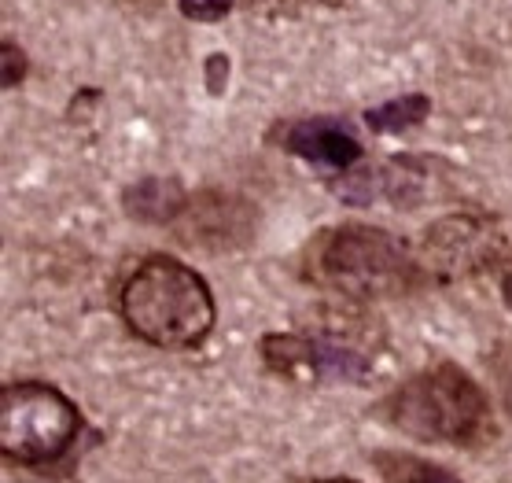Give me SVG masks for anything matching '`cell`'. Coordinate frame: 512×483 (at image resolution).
I'll use <instances>...</instances> for the list:
<instances>
[{
	"instance_id": "cell-17",
	"label": "cell",
	"mask_w": 512,
	"mask_h": 483,
	"mask_svg": "<svg viewBox=\"0 0 512 483\" xmlns=\"http://www.w3.org/2000/svg\"><path fill=\"white\" fill-rule=\"evenodd\" d=\"M321 483H361V480H350V476H332V480H321Z\"/></svg>"
},
{
	"instance_id": "cell-15",
	"label": "cell",
	"mask_w": 512,
	"mask_h": 483,
	"mask_svg": "<svg viewBox=\"0 0 512 483\" xmlns=\"http://www.w3.org/2000/svg\"><path fill=\"white\" fill-rule=\"evenodd\" d=\"M225 82H229V59H225V56H210L207 59V85H210V93H222Z\"/></svg>"
},
{
	"instance_id": "cell-13",
	"label": "cell",
	"mask_w": 512,
	"mask_h": 483,
	"mask_svg": "<svg viewBox=\"0 0 512 483\" xmlns=\"http://www.w3.org/2000/svg\"><path fill=\"white\" fill-rule=\"evenodd\" d=\"M177 4L196 23H218V19H225V15L233 12L236 0H177Z\"/></svg>"
},
{
	"instance_id": "cell-2",
	"label": "cell",
	"mask_w": 512,
	"mask_h": 483,
	"mask_svg": "<svg viewBox=\"0 0 512 483\" xmlns=\"http://www.w3.org/2000/svg\"><path fill=\"white\" fill-rule=\"evenodd\" d=\"M376 417L420 443L476 447L494 436L487 391L454 362H439L409 377L406 384H398L391 395L380 399Z\"/></svg>"
},
{
	"instance_id": "cell-12",
	"label": "cell",
	"mask_w": 512,
	"mask_h": 483,
	"mask_svg": "<svg viewBox=\"0 0 512 483\" xmlns=\"http://www.w3.org/2000/svg\"><path fill=\"white\" fill-rule=\"evenodd\" d=\"M487 366H490L494 384H498L501 406H505V413L512 417V343H498V347L490 351Z\"/></svg>"
},
{
	"instance_id": "cell-18",
	"label": "cell",
	"mask_w": 512,
	"mask_h": 483,
	"mask_svg": "<svg viewBox=\"0 0 512 483\" xmlns=\"http://www.w3.org/2000/svg\"><path fill=\"white\" fill-rule=\"evenodd\" d=\"M325 4H347V0H325Z\"/></svg>"
},
{
	"instance_id": "cell-11",
	"label": "cell",
	"mask_w": 512,
	"mask_h": 483,
	"mask_svg": "<svg viewBox=\"0 0 512 483\" xmlns=\"http://www.w3.org/2000/svg\"><path fill=\"white\" fill-rule=\"evenodd\" d=\"M431 111V100L424 93H406L402 100H391V104L369 107L365 111V122L373 133H402L420 126Z\"/></svg>"
},
{
	"instance_id": "cell-7",
	"label": "cell",
	"mask_w": 512,
	"mask_h": 483,
	"mask_svg": "<svg viewBox=\"0 0 512 483\" xmlns=\"http://www.w3.org/2000/svg\"><path fill=\"white\" fill-rule=\"evenodd\" d=\"M185 229H181V240L192 244V248H236V244H247L251 240V207L236 196H222V192H203L196 200H188L185 207Z\"/></svg>"
},
{
	"instance_id": "cell-16",
	"label": "cell",
	"mask_w": 512,
	"mask_h": 483,
	"mask_svg": "<svg viewBox=\"0 0 512 483\" xmlns=\"http://www.w3.org/2000/svg\"><path fill=\"white\" fill-rule=\"evenodd\" d=\"M501 292H505V303H509V310H512V266L505 270V281H501Z\"/></svg>"
},
{
	"instance_id": "cell-5",
	"label": "cell",
	"mask_w": 512,
	"mask_h": 483,
	"mask_svg": "<svg viewBox=\"0 0 512 483\" xmlns=\"http://www.w3.org/2000/svg\"><path fill=\"white\" fill-rule=\"evenodd\" d=\"M509 255V240L501 225L487 214H450L428 225L420 240V266L435 281H472L490 273Z\"/></svg>"
},
{
	"instance_id": "cell-8",
	"label": "cell",
	"mask_w": 512,
	"mask_h": 483,
	"mask_svg": "<svg viewBox=\"0 0 512 483\" xmlns=\"http://www.w3.org/2000/svg\"><path fill=\"white\" fill-rule=\"evenodd\" d=\"M284 152L299 155L306 163H321L332 170H350L361 159V141L339 122V118H299L280 122L269 133Z\"/></svg>"
},
{
	"instance_id": "cell-10",
	"label": "cell",
	"mask_w": 512,
	"mask_h": 483,
	"mask_svg": "<svg viewBox=\"0 0 512 483\" xmlns=\"http://www.w3.org/2000/svg\"><path fill=\"white\" fill-rule=\"evenodd\" d=\"M373 465L380 469L387 483H465L461 476L439 465V461L417 458V454H402V450H376Z\"/></svg>"
},
{
	"instance_id": "cell-3",
	"label": "cell",
	"mask_w": 512,
	"mask_h": 483,
	"mask_svg": "<svg viewBox=\"0 0 512 483\" xmlns=\"http://www.w3.org/2000/svg\"><path fill=\"white\" fill-rule=\"evenodd\" d=\"M122 318L152 347H199L214 329V295L192 266L152 255L129 273L122 288Z\"/></svg>"
},
{
	"instance_id": "cell-6",
	"label": "cell",
	"mask_w": 512,
	"mask_h": 483,
	"mask_svg": "<svg viewBox=\"0 0 512 483\" xmlns=\"http://www.w3.org/2000/svg\"><path fill=\"white\" fill-rule=\"evenodd\" d=\"M262 362L273 373L288 380H343V384H361L373 377L369 354L354 343L317 332H269L262 336Z\"/></svg>"
},
{
	"instance_id": "cell-4",
	"label": "cell",
	"mask_w": 512,
	"mask_h": 483,
	"mask_svg": "<svg viewBox=\"0 0 512 483\" xmlns=\"http://www.w3.org/2000/svg\"><path fill=\"white\" fill-rule=\"evenodd\" d=\"M82 410L52 384L15 380L0 388V454L12 465H52L74 447Z\"/></svg>"
},
{
	"instance_id": "cell-9",
	"label": "cell",
	"mask_w": 512,
	"mask_h": 483,
	"mask_svg": "<svg viewBox=\"0 0 512 483\" xmlns=\"http://www.w3.org/2000/svg\"><path fill=\"white\" fill-rule=\"evenodd\" d=\"M188 207V196L181 189V181L174 177H144L133 189L126 192V211L137 218V222H152L166 225L177 222Z\"/></svg>"
},
{
	"instance_id": "cell-14",
	"label": "cell",
	"mask_w": 512,
	"mask_h": 483,
	"mask_svg": "<svg viewBox=\"0 0 512 483\" xmlns=\"http://www.w3.org/2000/svg\"><path fill=\"white\" fill-rule=\"evenodd\" d=\"M26 74V56L15 41H4V89H15Z\"/></svg>"
},
{
	"instance_id": "cell-1",
	"label": "cell",
	"mask_w": 512,
	"mask_h": 483,
	"mask_svg": "<svg viewBox=\"0 0 512 483\" xmlns=\"http://www.w3.org/2000/svg\"><path fill=\"white\" fill-rule=\"evenodd\" d=\"M303 277L321 292L350 303H376L417 292L428 277L413 251L380 225L343 222L321 233L303 251Z\"/></svg>"
}]
</instances>
